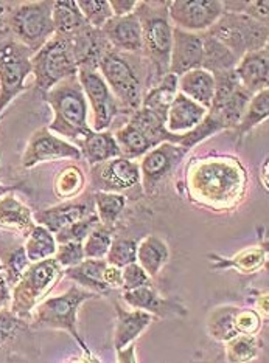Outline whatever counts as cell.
<instances>
[{"label":"cell","mask_w":269,"mask_h":363,"mask_svg":"<svg viewBox=\"0 0 269 363\" xmlns=\"http://www.w3.org/2000/svg\"><path fill=\"white\" fill-rule=\"evenodd\" d=\"M185 188L194 203L227 211L238 207L246 196L248 174L232 155L204 157L187 167Z\"/></svg>","instance_id":"6da1fadb"},{"label":"cell","mask_w":269,"mask_h":363,"mask_svg":"<svg viewBox=\"0 0 269 363\" xmlns=\"http://www.w3.org/2000/svg\"><path fill=\"white\" fill-rule=\"evenodd\" d=\"M134 13L142 27V56L148 62V82L154 87L170 73L173 27L168 2H138Z\"/></svg>","instance_id":"7a4b0ae2"},{"label":"cell","mask_w":269,"mask_h":363,"mask_svg":"<svg viewBox=\"0 0 269 363\" xmlns=\"http://www.w3.org/2000/svg\"><path fill=\"white\" fill-rule=\"evenodd\" d=\"M44 98L55 112L53 123L48 130L58 132L60 135L67 137L78 145L92 134L94 130L87 125L89 104L77 75L60 81L48 90Z\"/></svg>","instance_id":"3957f363"},{"label":"cell","mask_w":269,"mask_h":363,"mask_svg":"<svg viewBox=\"0 0 269 363\" xmlns=\"http://www.w3.org/2000/svg\"><path fill=\"white\" fill-rule=\"evenodd\" d=\"M99 70L123 112L133 113L141 109L145 95L141 70L148 72V65H143L137 55L109 47L101 57Z\"/></svg>","instance_id":"277c9868"},{"label":"cell","mask_w":269,"mask_h":363,"mask_svg":"<svg viewBox=\"0 0 269 363\" xmlns=\"http://www.w3.org/2000/svg\"><path fill=\"white\" fill-rule=\"evenodd\" d=\"M114 138L120 147L121 157L136 160L150 152L160 143H179L181 135L167 130L165 121L148 109H141L131 113L126 125L114 132Z\"/></svg>","instance_id":"5b68a950"},{"label":"cell","mask_w":269,"mask_h":363,"mask_svg":"<svg viewBox=\"0 0 269 363\" xmlns=\"http://www.w3.org/2000/svg\"><path fill=\"white\" fill-rule=\"evenodd\" d=\"M207 33L223 43L238 60L268 44V26L243 13L224 11Z\"/></svg>","instance_id":"8992f818"},{"label":"cell","mask_w":269,"mask_h":363,"mask_svg":"<svg viewBox=\"0 0 269 363\" xmlns=\"http://www.w3.org/2000/svg\"><path fill=\"white\" fill-rule=\"evenodd\" d=\"M30 62L31 72L36 77V86L44 92H48L60 81L75 77L78 73L70 39L58 35L47 40Z\"/></svg>","instance_id":"52a82bcc"},{"label":"cell","mask_w":269,"mask_h":363,"mask_svg":"<svg viewBox=\"0 0 269 363\" xmlns=\"http://www.w3.org/2000/svg\"><path fill=\"white\" fill-rule=\"evenodd\" d=\"M97 294L89 289H81L78 286H72L69 291L55 298H48L43 304H39L33 313V326H50L64 329L73 335L81 348L84 350L87 356H91V351L79 337L77 331V312L78 308L86 300L94 298Z\"/></svg>","instance_id":"ba28073f"},{"label":"cell","mask_w":269,"mask_h":363,"mask_svg":"<svg viewBox=\"0 0 269 363\" xmlns=\"http://www.w3.org/2000/svg\"><path fill=\"white\" fill-rule=\"evenodd\" d=\"M60 277L61 266L53 258L38 261L33 266H30L18 284H14L13 312L18 313L19 317L28 315L30 311L50 291Z\"/></svg>","instance_id":"9c48e42d"},{"label":"cell","mask_w":269,"mask_h":363,"mask_svg":"<svg viewBox=\"0 0 269 363\" xmlns=\"http://www.w3.org/2000/svg\"><path fill=\"white\" fill-rule=\"evenodd\" d=\"M215 95L209 112L224 125V129H235L251 101L252 94L244 89L234 70L215 73Z\"/></svg>","instance_id":"30bf717a"},{"label":"cell","mask_w":269,"mask_h":363,"mask_svg":"<svg viewBox=\"0 0 269 363\" xmlns=\"http://www.w3.org/2000/svg\"><path fill=\"white\" fill-rule=\"evenodd\" d=\"M53 2L27 4L16 8L11 14V28L28 50H39L55 33Z\"/></svg>","instance_id":"8fae6325"},{"label":"cell","mask_w":269,"mask_h":363,"mask_svg":"<svg viewBox=\"0 0 269 363\" xmlns=\"http://www.w3.org/2000/svg\"><path fill=\"white\" fill-rule=\"evenodd\" d=\"M78 79L81 87L84 90L86 100H89V104L92 107L94 132H101L108 129L114 117L123 109H121L116 98H114L99 70L79 67Z\"/></svg>","instance_id":"7c38bea8"},{"label":"cell","mask_w":269,"mask_h":363,"mask_svg":"<svg viewBox=\"0 0 269 363\" xmlns=\"http://www.w3.org/2000/svg\"><path fill=\"white\" fill-rule=\"evenodd\" d=\"M28 55L30 50L27 47L16 43L0 48V113L21 90L26 89L23 79L31 73Z\"/></svg>","instance_id":"4fadbf2b"},{"label":"cell","mask_w":269,"mask_h":363,"mask_svg":"<svg viewBox=\"0 0 269 363\" xmlns=\"http://www.w3.org/2000/svg\"><path fill=\"white\" fill-rule=\"evenodd\" d=\"M224 13L219 0H175L168 2V18L176 28L190 33L207 31Z\"/></svg>","instance_id":"5bb4252c"},{"label":"cell","mask_w":269,"mask_h":363,"mask_svg":"<svg viewBox=\"0 0 269 363\" xmlns=\"http://www.w3.org/2000/svg\"><path fill=\"white\" fill-rule=\"evenodd\" d=\"M92 188L104 193H125L141 182V168L134 160L117 157L94 164L91 172Z\"/></svg>","instance_id":"9a60e30c"},{"label":"cell","mask_w":269,"mask_h":363,"mask_svg":"<svg viewBox=\"0 0 269 363\" xmlns=\"http://www.w3.org/2000/svg\"><path fill=\"white\" fill-rule=\"evenodd\" d=\"M187 152H189V150L176 143H160L159 146L153 147L150 152H146L142 163L138 164L145 191L151 194L154 188L160 184V180L167 177L177 167Z\"/></svg>","instance_id":"2e32d148"},{"label":"cell","mask_w":269,"mask_h":363,"mask_svg":"<svg viewBox=\"0 0 269 363\" xmlns=\"http://www.w3.org/2000/svg\"><path fill=\"white\" fill-rule=\"evenodd\" d=\"M202 38L201 33H190L173 27L171 40L170 73L177 78L184 73L202 67Z\"/></svg>","instance_id":"e0dca14e"},{"label":"cell","mask_w":269,"mask_h":363,"mask_svg":"<svg viewBox=\"0 0 269 363\" xmlns=\"http://www.w3.org/2000/svg\"><path fill=\"white\" fill-rule=\"evenodd\" d=\"M83 154L77 146H73L64 140L55 137L48 129H39L31 137L26 154H23V167H33V164L45 160L58 159H81Z\"/></svg>","instance_id":"ac0fdd59"},{"label":"cell","mask_w":269,"mask_h":363,"mask_svg":"<svg viewBox=\"0 0 269 363\" xmlns=\"http://www.w3.org/2000/svg\"><path fill=\"white\" fill-rule=\"evenodd\" d=\"M109 45L116 50L142 55V27L136 13L116 18L114 16L100 28Z\"/></svg>","instance_id":"d6986e66"},{"label":"cell","mask_w":269,"mask_h":363,"mask_svg":"<svg viewBox=\"0 0 269 363\" xmlns=\"http://www.w3.org/2000/svg\"><path fill=\"white\" fill-rule=\"evenodd\" d=\"M123 300L131 309H142L159 318L187 315V309L184 308V304L173 298H164V296H160L156 289L153 287V284L137 287L133 289V291H125Z\"/></svg>","instance_id":"ffe728a7"},{"label":"cell","mask_w":269,"mask_h":363,"mask_svg":"<svg viewBox=\"0 0 269 363\" xmlns=\"http://www.w3.org/2000/svg\"><path fill=\"white\" fill-rule=\"evenodd\" d=\"M235 75L240 84L249 94L256 95L263 89H268L269 79V53L268 47L244 55L235 67Z\"/></svg>","instance_id":"44dd1931"},{"label":"cell","mask_w":269,"mask_h":363,"mask_svg":"<svg viewBox=\"0 0 269 363\" xmlns=\"http://www.w3.org/2000/svg\"><path fill=\"white\" fill-rule=\"evenodd\" d=\"M207 112V109H204L202 106L190 100L189 96L177 92L175 100L171 101L168 107L165 128L175 135L187 134V132L197 128L206 118Z\"/></svg>","instance_id":"7402d4cb"},{"label":"cell","mask_w":269,"mask_h":363,"mask_svg":"<svg viewBox=\"0 0 269 363\" xmlns=\"http://www.w3.org/2000/svg\"><path fill=\"white\" fill-rule=\"evenodd\" d=\"M116 311L117 325L116 333H114V348L117 351L123 350L129 343H134L136 338L156 320V317L150 312L142 309L126 311L119 303H116Z\"/></svg>","instance_id":"603a6c76"},{"label":"cell","mask_w":269,"mask_h":363,"mask_svg":"<svg viewBox=\"0 0 269 363\" xmlns=\"http://www.w3.org/2000/svg\"><path fill=\"white\" fill-rule=\"evenodd\" d=\"M177 89L179 92L209 111L215 95V78L207 70L194 69L177 78Z\"/></svg>","instance_id":"cb8c5ba5"},{"label":"cell","mask_w":269,"mask_h":363,"mask_svg":"<svg viewBox=\"0 0 269 363\" xmlns=\"http://www.w3.org/2000/svg\"><path fill=\"white\" fill-rule=\"evenodd\" d=\"M92 208L87 203H70V205H58L50 210L38 213V220L45 227L48 232L60 233L61 230L75 224V222L91 216Z\"/></svg>","instance_id":"d4e9b609"},{"label":"cell","mask_w":269,"mask_h":363,"mask_svg":"<svg viewBox=\"0 0 269 363\" xmlns=\"http://www.w3.org/2000/svg\"><path fill=\"white\" fill-rule=\"evenodd\" d=\"M201 38L204 52L201 69L207 70L212 75H215V73L234 70L236 67V64H238L240 60L223 43H219L218 39L210 36L207 31L201 33Z\"/></svg>","instance_id":"484cf974"},{"label":"cell","mask_w":269,"mask_h":363,"mask_svg":"<svg viewBox=\"0 0 269 363\" xmlns=\"http://www.w3.org/2000/svg\"><path fill=\"white\" fill-rule=\"evenodd\" d=\"M108 266V261L106 259H91L87 258L86 261H81L79 264L73 267L66 269V275L72 278L73 281H77L83 287L89 289L95 294L101 295H109L112 291L111 287L104 283L103 279V272Z\"/></svg>","instance_id":"4316f807"},{"label":"cell","mask_w":269,"mask_h":363,"mask_svg":"<svg viewBox=\"0 0 269 363\" xmlns=\"http://www.w3.org/2000/svg\"><path fill=\"white\" fill-rule=\"evenodd\" d=\"M55 33L58 36L72 38L78 31L87 27L89 23L84 19L83 13L79 11L78 4L73 0H66V2H53L52 11Z\"/></svg>","instance_id":"83f0119b"},{"label":"cell","mask_w":269,"mask_h":363,"mask_svg":"<svg viewBox=\"0 0 269 363\" xmlns=\"http://www.w3.org/2000/svg\"><path fill=\"white\" fill-rule=\"evenodd\" d=\"M170 259L167 244L158 236H148L137 245V262L151 278L158 277Z\"/></svg>","instance_id":"f1b7e54d"},{"label":"cell","mask_w":269,"mask_h":363,"mask_svg":"<svg viewBox=\"0 0 269 363\" xmlns=\"http://www.w3.org/2000/svg\"><path fill=\"white\" fill-rule=\"evenodd\" d=\"M79 147L81 154L92 164L121 157L120 147L111 132H92L81 142Z\"/></svg>","instance_id":"f546056e"},{"label":"cell","mask_w":269,"mask_h":363,"mask_svg":"<svg viewBox=\"0 0 269 363\" xmlns=\"http://www.w3.org/2000/svg\"><path fill=\"white\" fill-rule=\"evenodd\" d=\"M179 92L177 89V77L176 75H168L164 77L158 86L151 87L148 92L143 95L142 107L143 109H148L153 113H156L159 118L167 120V112L171 101L175 100L176 94Z\"/></svg>","instance_id":"4dcf8cb0"},{"label":"cell","mask_w":269,"mask_h":363,"mask_svg":"<svg viewBox=\"0 0 269 363\" xmlns=\"http://www.w3.org/2000/svg\"><path fill=\"white\" fill-rule=\"evenodd\" d=\"M212 259L216 262L214 264V269H235L236 272L244 275L256 274V272L262 270L266 266L268 261V252L263 247H252V249H246L235 255L232 259H223L218 255H210Z\"/></svg>","instance_id":"1f68e13d"},{"label":"cell","mask_w":269,"mask_h":363,"mask_svg":"<svg viewBox=\"0 0 269 363\" xmlns=\"http://www.w3.org/2000/svg\"><path fill=\"white\" fill-rule=\"evenodd\" d=\"M2 227L14 228L27 236L35 227L30 210L13 196H5L0 201V228Z\"/></svg>","instance_id":"d6a6232c"},{"label":"cell","mask_w":269,"mask_h":363,"mask_svg":"<svg viewBox=\"0 0 269 363\" xmlns=\"http://www.w3.org/2000/svg\"><path fill=\"white\" fill-rule=\"evenodd\" d=\"M238 306H219L210 312L207 320L209 335L216 342H227L232 337L238 335V329L235 325V315Z\"/></svg>","instance_id":"836d02e7"},{"label":"cell","mask_w":269,"mask_h":363,"mask_svg":"<svg viewBox=\"0 0 269 363\" xmlns=\"http://www.w3.org/2000/svg\"><path fill=\"white\" fill-rule=\"evenodd\" d=\"M268 113H269V92L268 89H263L256 95H252L246 111H244L240 123L236 125L234 130L240 137H243L244 134H248L252 128H256L257 125H260V123L265 121L268 118Z\"/></svg>","instance_id":"e575fe53"},{"label":"cell","mask_w":269,"mask_h":363,"mask_svg":"<svg viewBox=\"0 0 269 363\" xmlns=\"http://www.w3.org/2000/svg\"><path fill=\"white\" fill-rule=\"evenodd\" d=\"M56 239L52 232L43 225L33 227L26 244V253L31 262H38L47 258H52L56 253Z\"/></svg>","instance_id":"d590c367"},{"label":"cell","mask_w":269,"mask_h":363,"mask_svg":"<svg viewBox=\"0 0 269 363\" xmlns=\"http://www.w3.org/2000/svg\"><path fill=\"white\" fill-rule=\"evenodd\" d=\"M94 201L99 211V219L104 225L114 224L126 207V196L120 193L97 191Z\"/></svg>","instance_id":"8d00e7d4"},{"label":"cell","mask_w":269,"mask_h":363,"mask_svg":"<svg viewBox=\"0 0 269 363\" xmlns=\"http://www.w3.org/2000/svg\"><path fill=\"white\" fill-rule=\"evenodd\" d=\"M226 343V357L232 363H246L254 360L258 354V343L256 335L238 334Z\"/></svg>","instance_id":"74e56055"},{"label":"cell","mask_w":269,"mask_h":363,"mask_svg":"<svg viewBox=\"0 0 269 363\" xmlns=\"http://www.w3.org/2000/svg\"><path fill=\"white\" fill-rule=\"evenodd\" d=\"M224 129V125L221 121H219V118H216L214 113L207 112L206 118H204L199 125L192 129L190 132H187V134H182L181 135V142H179L177 145L185 147V150H192L193 146H197L198 143L204 142L207 137L216 134V132L223 130Z\"/></svg>","instance_id":"f35d334b"},{"label":"cell","mask_w":269,"mask_h":363,"mask_svg":"<svg viewBox=\"0 0 269 363\" xmlns=\"http://www.w3.org/2000/svg\"><path fill=\"white\" fill-rule=\"evenodd\" d=\"M77 4L89 26L94 28L100 30L106 22L114 18L108 0H79Z\"/></svg>","instance_id":"ab89813d"},{"label":"cell","mask_w":269,"mask_h":363,"mask_svg":"<svg viewBox=\"0 0 269 363\" xmlns=\"http://www.w3.org/2000/svg\"><path fill=\"white\" fill-rule=\"evenodd\" d=\"M137 242L133 239H116L112 241L109 252L106 255V261L109 266L123 269L131 262H137Z\"/></svg>","instance_id":"60d3db41"},{"label":"cell","mask_w":269,"mask_h":363,"mask_svg":"<svg viewBox=\"0 0 269 363\" xmlns=\"http://www.w3.org/2000/svg\"><path fill=\"white\" fill-rule=\"evenodd\" d=\"M100 225V219L95 214H91V216H86L84 219H81L75 224H72L61 230L60 233H56L55 239L56 242L60 244H66V242H83L84 239L89 236V233L92 232L94 228Z\"/></svg>","instance_id":"b9f144b4"},{"label":"cell","mask_w":269,"mask_h":363,"mask_svg":"<svg viewBox=\"0 0 269 363\" xmlns=\"http://www.w3.org/2000/svg\"><path fill=\"white\" fill-rule=\"evenodd\" d=\"M112 244V235L108 228L97 227L94 228L84 242V257L91 259H101L109 252Z\"/></svg>","instance_id":"7bdbcfd3"},{"label":"cell","mask_w":269,"mask_h":363,"mask_svg":"<svg viewBox=\"0 0 269 363\" xmlns=\"http://www.w3.org/2000/svg\"><path fill=\"white\" fill-rule=\"evenodd\" d=\"M83 186H84V174L79 171V168H75V167H69L64 169L58 176V179H56V184H55L56 194L60 197H64V199L77 196L81 189H83Z\"/></svg>","instance_id":"ee69618b"},{"label":"cell","mask_w":269,"mask_h":363,"mask_svg":"<svg viewBox=\"0 0 269 363\" xmlns=\"http://www.w3.org/2000/svg\"><path fill=\"white\" fill-rule=\"evenodd\" d=\"M28 267L30 259L27 257L26 249H18L10 255V258L6 261V281L10 284H18V281L22 278V275L26 274Z\"/></svg>","instance_id":"f6af8a7d"},{"label":"cell","mask_w":269,"mask_h":363,"mask_svg":"<svg viewBox=\"0 0 269 363\" xmlns=\"http://www.w3.org/2000/svg\"><path fill=\"white\" fill-rule=\"evenodd\" d=\"M56 261L61 267H73L84 261V244L83 242H66L56 249Z\"/></svg>","instance_id":"bcb514c9"},{"label":"cell","mask_w":269,"mask_h":363,"mask_svg":"<svg viewBox=\"0 0 269 363\" xmlns=\"http://www.w3.org/2000/svg\"><path fill=\"white\" fill-rule=\"evenodd\" d=\"M121 278H123V291H133V289L151 284V277L141 267L138 262H131L121 269Z\"/></svg>","instance_id":"7dc6e473"},{"label":"cell","mask_w":269,"mask_h":363,"mask_svg":"<svg viewBox=\"0 0 269 363\" xmlns=\"http://www.w3.org/2000/svg\"><path fill=\"white\" fill-rule=\"evenodd\" d=\"M23 328L26 325H23L22 317H18V313L0 311V346L13 340Z\"/></svg>","instance_id":"c3c4849f"},{"label":"cell","mask_w":269,"mask_h":363,"mask_svg":"<svg viewBox=\"0 0 269 363\" xmlns=\"http://www.w3.org/2000/svg\"><path fill=\"white\" fill-rule=\"evenodd\" d=\"M235 325L238 334L257 335L262 329V317L254 309H238L235 315Z\"/></svg>","instance_id":"681fc988"},{"label":"cell","mask_w":269,"mask_h":363,"mask_svg":"<svg viewBox=\"0 0 269 363\" xmlns=\"http://www.w3.org/2000/svg\"><path fill=\"white\" fill-rule=\"evenodd\" d=\"M243 14L249 16L254 21L265 23L268 26V18H269V11H268V2L266 0H257V2H246L243 8Z\"/></svg>","instance_id":"f907efd6"},{"label":"cell","mask_w":269,"mask_h":363,"mask_svg":"<svg viewBox=\"0 0 269 363\" xmlns=\"http://www.w3.org/2000/svg\"><path fill=\"white\" fill-rule=\"evenodd\" d=\"M103 279L104 283L111 287V291H116V289L123 287V278H121V269L116 266H106L103 272Z\"/></svg>","instance_id":"816d5d0a"},{"label":"cell","mask_w":269,"mask_h":363,"mask_svg":"<svg viewBox=\"0 0 269 363\" xmlns=\"http://www.w3.org/2000/svg\"><path fill=\"white\" fill-rule=\"evenodd\" d=\"M137 4V0H112V2H109L116 18H123V16L133 14L136 11Z\"/></svg>","instance_id":"f5cc1de1"},{"label":"cell","mask_w":269,"mask_h":363,"mask_svg":"<svg viewBox=\"0 0 269 363\" xmlns=\"http://www.w3.org/2000/svg\"><path fill=\"white\" fill-rule=\"evenodd\" d=\"M134 350H136V343H129L128 346H125L123 350H120V351H117V354H119V362H136L137 359L134 357L136 354H134Z\"/></svg>","instance_id":"db71d44e"},{"label":"cell","mask_w":269,"mask_h":363,"mask_svg":"<svg viewBox=\"0 0 269 363\" xmlns=\"http://www.w3.org/2000/svg\"><path fill=\"white\" fill-rule=\"evenodd\" d=\"M8 300H10V291H8V281H6L5 278H0V308H4Z\"/></svg>","instance_id":"11a10c76"},{"label":"cell","mask_w":269,"mask_h":363,"mask_svg":"<svg viewBox=\"0 0 269 363\" xmlns=\"http://www.w3.org/2000/svg\"><path fill=\"white\" fill-rule=\"evenodd\" d=\"M265 188L268 189V160L265 162Z\"/></svg>","instance_id":"9f6ffc18"},{"label":"cell","mask_w":269,"mask_h":363,"mask_svg":"<svg viewBox=\"0 0 269 363\" xmlns=\"http://www.w3.org/2000/svg\"><path fill=\"white\" fill-rule=\"evenodd\" d=\"M13 188H6V186H0V196L2 194H5V193H8V191H11Z\"/></svg>","instance_id":"6f0895ef"},{"label":"cell","mask_w":269,"mask_h":363,"mask_svg":"<svg viewBox=\"0 0 269 363\" xmlns=\"http://www.w3.org/2000/svg\"><path fill=\"white\" fill-rule=\"evenodd\" d=\"M4 10H5V4H2V2H0V14H2V13H4Z\"/></svg>","instance_id":"680465c9"},{"label":"cell","mask_w":269,"mask_h":363,"mask_svg":"<svg viewBox=\"0 0 269 363\" xmlns=\"http://www.w3.org/2000/svg\"><path fill=\"white\" fill-rule=\"evenodd\" d=\"M0 278H4V267L0 266Z\"/></svg>","instance_id":"91938a15"}]
</instances>
